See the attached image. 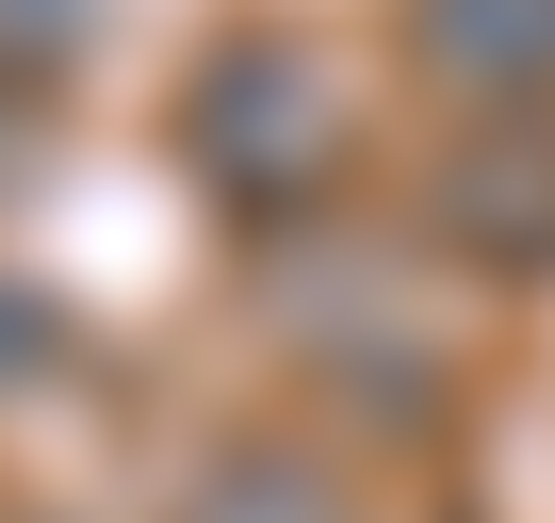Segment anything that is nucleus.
Returning <instances> with one entry per match:
<instances>
[{"mask_svg":"<svg viewBox=\"0 0 555 523\" xmlns=\"http://www.w3.org/2000/svg\"><path fill=\"white\" fill-rule=\"evenodd\" d=\"M425 50L457 82H539L555 66V0H425Z\"/></svg>","mask_w":555,"mask_h":523,"instance_id":"obj_1","label":"nucleus"}]
</instances>
